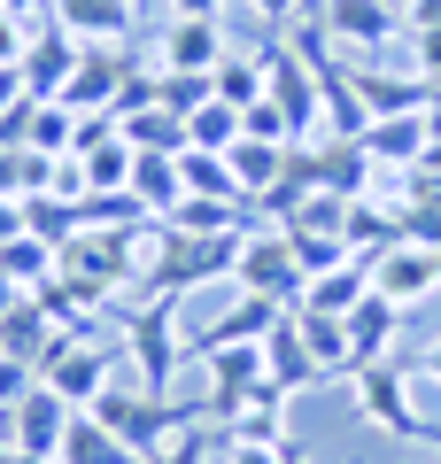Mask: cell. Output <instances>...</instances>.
<instances>
[{
    "label": "cell",
    "mask_w": 441,
    "mask_h": 464,
    "mask_svg": "<svg viewBox=\"0 0 441 464\" xmlns=\"http://www.w3.org/2000/svg\"><path fill=\"white\" fill-rule=\"evenodd\" d=\"M16 232H24V201L0 194V240H16Z\"/></svg>",
    "instance_id": "obj_40"
},
{
    "label": "cell",
    "mask_w": 441,
    "mask_h": 464,
    "mask_svg": "<svg viewBox=\"0 0 441 464\" xmlns=\"http://www.w3.org/2000/svg\"><path fill=\"white\" fill-rule=\"evenodd\" d=\"M124 348L140 356V387L147 395H171V372H179V295H155L147 310H124Z\"/></svg>",
    "instance_id": "obj_3"
},
{
    "label": "cell",
    "mask_w": 441,
    "mask_h": 464,
    "mask_svg": "<svg viewBox=\"0 0 441 464\" xmlns=\"http://www.w3.org/2000/svg\"><path fill=\"white\" fill-rule=\"evenodd\" d=\"M171 16H225V0H171Z\"/></svg>",
    "instance_id": "obj_41"
},
{
    "label": "cell",
    "mask_w": 441,
    "mask_h": 464,
    "mask_svg": "<svg viewBox=\"0 0 441 464\" xmlns=\"http://www.w3.org/2000/svg\"><path fill=\"white\" fill-rule=\"evenodd\" d=\"M32 387H39V372H32V364H16V356H0V418L16 411V402L32 395Z\"/></svg>",
    "instance_id": "obj_36"
},
{
    "label": "cell",
    "mask_w": 441,
    "mask_h": 464,
    "mask_svg": "<svg viewBox=\"0 0 441 464\" xmlns=\"http://www.w3.org/2000/svg\"><path fill=\"white\" fill-rule=\"evenodd\" d=\"M171 232H248V201H210V194H186L179 209L163 217Z\"/></svg>",
    "instance_id": "obj_26"
},
{
    "label": "cell",
    "mask_w": 441,
    "mask_h": 464,
    "mask_svg": "<svg viewBox=\"0 0 441 464\" xmlns=\"http://www.w3.org/2000/svg\"><path fill=\"white\" fill-rule=\"evenodd\" d=\"M54 464H140V457H132V449L116 441L93 411H78V418H70V433H63V457H54Z\"/></svg>",
    "instance_id": "obj_23"
},
{
    "label": "cell",
    "mask_w": 441,
    "mask_h": 464,
    "mask_svg": "<svg viewBox=\"0 0 441 464\" xmlns=\"http://www.w3.org/2000/svg\"><path fill=\"white\" fill-rule=\"evenodd\" d=\"M348 387H357L364 426L395 433V441H441V418H418V402H410V364H395V356H364V364L348 372Z\"/></svg>",
    "instance_id": "obj_1"
},
{
    "label": "cell",
    "mask_w": 441,
    "mask_h": 464,
    "mask_svg": "<svg viewBox=\"0 0 441 464\" xmlns=\"http://www.w3.org/2000/svg\"><path fill=\"white\" fill-rule=\"evenodd\" d=\"M32 109H39L32 93H24L16 109H0V148H24V140H32Z\"/></svg>",
    "instance_id": "obj_37"
},
{
    "label": "cell",
    "mask_w": 441,
    "mask_h": 464,
    "mask_svg": "<svg viewBox=\"0 0 441 464\" xmlns=\"http://www.w3.org/2000/svg\"><path fill=\"white\" fill-rule=\"evenodd\" d=\"M426 132H434V140H441V93H434V101H426Z\"/></svg>",
    "instance_id": "obj_45"
},
{
    "label": "cell",
    "mask_w": 441,
    "mask_h": 464,
    "mask_svg": "<svg viewBox=\"0 0 441 464\" xmlns=\"http://www.w3.org/2000/svg\"><path fill=\"white\" fill-rule=\"evenodd\" d=\"M78 54H85V47L63 32V24L32 32V47H24V63H16L24 93H32V101H63V85H70V70H78Z\"/></svg>",
    "instance_id": "obj_11"
},
{
    "label": "cell",
    "mask_w": 441,
    "mask_h": 464,
    "mask_svg": "<svg viewBox=\"0 0 441 464\" xmlns=\"http://www.w3.org/2000/svg\"><path fill=\"white\" fill-rule=\"evenodd\" d=\"M179 170H186V194L248 201V194H240V179H232V163H225V155H210V148H186V155H179ZM248 209H256V201H248Z\"/></svg>",
    "instance_id": "obj_28"
},
{
    "label": "cell",
    "mask_w": 441,
    "mask_h": 464,
    "mask_svg": "<svg viewBox=\"0 0 441 464\" xmlns=\"http://www.w3.org/2000/svg\"><path fill=\"white\" fill-rule=\"evenodd\" d=\"M403 32V0H326V39L341 47H395Z\"/></svg>",
    "instance_id": "obj_9"
},
{
    "label": "cell",
    "mask_w": 441,
    "mask_h": 464,
    "mask_svg": "<svg viewBox=\"0 0 441 464\" xmlns=\"http://www.w3.org/2000/svg\"><path fill=\"white\" fill-rule=\"evenodd\" d=\"M232 140H240V109H232V101H210V109H194V116H186V148L225 155Z\"/></svg>",
    "instance_id": "obj_31"
},
{
    "label": "cell",
    "mask_w": 441,
    "mask_h": 464,
    "mask_svg": "<svg viewBox=\"0 0 441 464\" xmlns=\"http://www.w3.org/2000/svg\"><path fill=\"white\" fill-rule=\"evenodd\" d=\"M16 464H32V457H16Z\"/></svg>",
    "instance_id": "obj_48"
},
{
    "label": "cell",
    "mask_w": 441,
    "mask_h": 464,
    "mask_svg": "<svg viewBox=\"0 0 441 464\" xmlns=\"http://www.w3.org/2000/svg\"><path fill=\"white\" fill-rule=\"evenodd\" d=\"M16 302H24V286H16V279H8V271H0V317L16 310Z\"/></svg>",
    "instance_id": "obj_43"
},
{
    "label": "cell",
    "mask_w": 441,
    "mask_h": 464,
    "mask_svg": "<svg viewBox=\"0 0 441 464\" xmlns=\"http://www.w3.org/2000/svg\"><path fill=\"white\" fill-rule=\"evenodd\" d=\"M124 78H132V47H85L78 70H70V85H63V109H109L116 116Z\"/></svg>",
    "instance_id": "obj_10"
},
{
    "label": "cell",
    "mask_w": 441,
    "mask_h": 464,
    "mask_svg": "<svg viewBox=\"0 0 441 464\" xmlns=\"http://www.w3.org/2000/svg\"><path fill=\"white\" fill-rule=\"evenodd\" d=\"M364 295H372V264H364V256H348V264L318 271V279L302 286V302H294V310H326V317H348Z\"/></svg>",
    "instance_id": "obj_16"
},
{
    "label": "cell",
    "mask_w": 441,
    "mask_h": 464,
    "mask_svg": "<svg viewBox=\"0 0 441 464\" xmlns=\"http://www.w3.org/2000/svg\"><path fill=\"white\" fill-rule=\"evenodd\" d=\"M279 317H287V302H271V295H240V286H232L225 317H217V325H201L194 341H186V356L201 364V356H217V348H263Z\"/></svg>",
    "instance_id": "obj_7"
},
{
    "label": "cell",
    "mask_w": 441,
    "mask_h": 464,
    "mask_svg": "<svg viewBox=\"0 0 441 464\" xmlns=\"http://www.w3.org/2000/svg\"><path fill=\"white\" fill-rule=\"evenodd\" d=\"M225 464H302L294 441H248V433H225Z\"/></svg>",
    "instance_id": "obj_34"
},
{
    "label": "cell",
    "mask_w": 441,
    "mask_h": 464,
    "mask_svg": "<svg viewBox=\"0 0 441 464\" xmlns=\"http://www.w3.org/2000/svg\"><path fill=\"white\" fill-rule=\"evenodd\" d=\"M16 101H24V78H16L8 63H0V109H16Z\"/></svg>",
    "instance_id": "obj_42"
},
{
    "label": "cell",
    "mask_w": 441,
    "mask_h": 464,
    "mask_svg": "<svg viewBox=\"0 0 441 464\" xmlns=\"http://www.w3.org/2000/svg\"><path fill=\"white\" fill-rule=\"evenodd\" d=\"M210 78H217V101H232V109H256V101H263V54H240V47H232L225 63L210 70Z\"/></svg>",
    "instance_id": "obj_30"
},
{
    "label": "cell",
    "mask_w": 441,
    "mask_h": 464,
    "mask_svg": "<svg viewBox=\"0 0 441 464\" xmlns=\"http://www.w3.org/2000/svg\"><path fill=\"white\" fill-rule=\"evenodd\" d=\"M39 380H47L63 402L93 411V402L116 387V356H109V341H70V333H54V348L39 356Z\"/></svg>",
    "instance_id": "obj_4"
},
{
    "label": "cell",
    "mask_w": 441,
    "mask_h": 464,
    "mask_svg": "<svg viewBox=\"0 0 441 464\" xmlns=\"http://www.w3.org/2000/svg\"><path fill=\"white\" fill-rule=\"evenodd\" d=\"M348 85H357V101L372 116H410V109H426V101H434V85L426 78H395V70H348Z\"/></svg>",
    "instance_id": "obj_17"
},
{
    "label": "cell",
    "mask_w": 441,
    "mask_h": 464,
    "mask_svg": "<svg viewBox=\"0 0 441 464\" xmlns=\"http://www.w3.org/2000/svg\"><path fill=\"white\" fill-rule=\"evenodd\" d=\"M54 24L78 47H124L140 24V0H54Z\"/></svg>",
    "instance_id": "obj_12"
},
{
    "label": "cell",
    "mask_w": 441,
    "mask_h": 464,
    "mask_svg": "<svg viewBox=\"0 0 441 464\" xmlns=\"http://www.w3.org/2000/svg\"><path fill=\"white\" fill-rule=\"evenodd\" d=\"M418 372H426V380H434V387H441V341H434V348H426V364H418Z\"/></svg>",
    "instance_id": "obj_44"
},
{
    "label": "cell",
    "mask_w": 441,
    "mask_h": 464,
    "mask_svg": "<svg viewBox=\"0 0 441 464\" xmlns=\"http://www.w3.org/2000/svg\"><path fill=\"white\" fill-rule=\"evenodd\" d=\"M240 132H248V140H279V148H302V140H294V124H287V109H279L271 93H263L256 109H240Z\"/></svg>",
    "instance_id": "obj_33"
},
{
    "label": "cell",
    "mask_w": 441,
    "mask_h": 464,
    "mask_svg": "<svg viewBox=\"0 0 441 464\" xmlns=\"http://www.w3.org/2000/svg\"><path fill=\"white\" fill-rule=\"evenodd\" d=\"M364 148H372L379 170H410V163H426V148H434V132H426V109H410V116H372Z\"/></svg>",
    "instance_id": "obj_15"
},
{
    "label": "cell",
    "mask_w": 441,
    "mask_h": 464,
    "mask_svg": "<svg viewBox=\"0 0 441 464\" xmlns=\"http://www.w3.org/2000/svg\"><path fill=\"white\" fill-rule=\"evenodd\" d=\"M24 148L70 155V109H63V101H39V109H32V140H24Z\"/></svg>",
    "instance_id": "obj_32"
},
{
    "label": "cell",
    "mask_w": 441,
    "mask_h": 464,
    "mask_svg": "<svg viewBox=\"0 0 441 464\" xmlns=\"http://www.w3.org/2000/svg\"><path fill=\"white\" fill-rule=\"evenodd\" d=\"M70 418H78V402H63L47 380H39L32 395L16 402V411L0 418V433L16 441V457H32V464H54V457H63V433H70Z\"/></svg>",
    "instance_id": "obj_6"
},
{
    "label": "cell",
    "mask_w": 441,
    "mask_h": 464,
    "mask_svg": "<svg viewBox=\"0 0 441 464\" xmlns=\"http://www.w3.org/2000/svg\"><path fill=\"white\" fill-rule=\"evenodd\" d=\"M294 325H302V341H310V356H318V372H326V380H348V372H357V341H348V317L294 310Z\"/></svg>",
    "instance_id": "obj_19"
},
{
    "label": "cell",
    "mask_w": 441,
    "mask_h": 464,
    "mask_svg": "<svg viewBox=\"0 0 441 464\" xmlns=\"http://www.w3.org/2000/svg\"><path fill=\"white\" fill-rule=\"evenodd\" d=\"M248 8H256V24H271V32H287V24L302 16L310 0H248Z\"/></svg>",
    "instance_id": "obj_38"
},
{
    "label": "cell",
    "mask_w": 441,
    "mask_h": 464,
    "mask_svg": "<svg viewBox=\"0 0 441 464\" xmlns=\"http://www.w3.org/2000/svg\"><path fill=\"white\" fill-rule=\"evenodd\" d=\"M232 286L240 295H271V302H302V286H310V271L294 264V240L287 232H248L240 240V264H232Z\"/></svg>",
    "instance_id": "obj_5"
},
{
    "label": "cell",
    "mask_w": 441,
    "mask_h": 464,
    "mask_svg": "<svg viewBox=\"0 0 441 464\" xmlns=\"http://www.w3.org/2000/svg\"><path fill=\"white\" fill-rule=\"evenodd\" d=\"M0 464H16V441H8V433H0Z\"/></svg>",
    "instance_id": "obj_46"
},
{
    "label": "cell",
    "mask_w": 441,
    "mask_h": 464,
    "mask_svg": "<svg viewBox=\"0 0 441 464\" xmlns=\"http://www.w3.org/2000/svg\"><path fill=\"white\" fill-rule=\"evenodd\" d=\"M132 201H140L147 217H171L186 201V170H179V155H140L132 163Z\"/></svg>",
    "instance_id": "obj_20"
},
{
    "label": "cell",
    "mask_w": 441,
    "mask_h": 464,
    "mask_svg": "<svg viewBox=\"0 0 441 464\" xmlns=\"http://www.w3.org/2000/svg\"><path fill=\"white\" fill-rule=\"evenodd\" d=\"M225 54H232V47H225V24H217V16H171L155 70H217Z\"/></svg>",
    "instance_id": "obj_13"
},
{
    "label": "cell",
    "mask_w": 441,
    "mask_h": 464,
    "mask_svg": "<svg viewBox=\"0 0 441 464\" xmlns=\"http://www.w3.org/2000/svg\"><path fill=\"white\" fill-rule=\"evenodd\" d=\"M434 286H441V248H426V240H395L387 256H372V295H387L395 310L426 302Z\"/></svg>",
    "instance_id": "obj_8"
},
{
    "label": "cell",
    "mask_w": 441,
    "mask_h": 464,
    "mask_svg": "<svg viewBox=\"0 0 441 464\" xmlns=\"http://www.w3.org/2000/svg\"><path fill=\"white\" fill-rule=\"evenodd\" d=\"M434 93H441V78H434Z\"/></svg>",
    "instance_id": "obj_47"
},
{
    "label": "cell",
    "mask_w": 441,
    "mask_h": 464,
    "mask_svg": "<svg viewBox=\"0 0 441 464\" xmlns=\"http://www.w3.org/2000/svg\"><path fill=\"white\" fill-rule=\"evenodd\" d=\"M210 101H217V78H210V70H155V109H171L179 124H186L194 109H210Z\"/></svg>",
    "instance_id": "obj_27"
},
{
    "label": "cell",
    "mask_w": 441,
    "mask_h": 464,
    "mask_svg": "<svg viewBox=\"0 0 441 464\" xmlns=\"http://www.w3.org/2000/svg\"><path fill=\"white\" fill-rule=\"evenodd\" d=\"M93 418H101V426H109V433H116L124 449H132V457H147V449H163V441H171L179 426H194V411H179L171 395H147V387H124V380H116L109 395L93 402Z\"/></svg>",
    "instance_id": "obj_2"
},
{
    "label": "cell",
    "mask_w": 441,
    "mask_h": 464,
    "mask_svg": "<svg viewBox=\"0 0 441 464\" xmlns=\"http://www.w3.org/2000/svg\"><path fill=\"white\" fill-rule=\"evenodd\" d=\"M140 464H210V433H201V426H179L163 449H147Z\"/></svg>",
    "instance_id": "obj_35"
},
{
    "label": "cell",
    "mask_w": 441,
    "mask_h": 464,
    "mask_svg": "<svg viewBox=\"0 0 441 464\" xmlns=\"http://www.w3.org/2000/svg\"><path fill=\"white\" fill-rule=\"evenodd\" d=\"M395 325H403V310H395L387 295H364L357 310H348V341H357V364H364V356H387Z\"/></svg>",
    "instance_id": "obj_25"
},
{
    "label": "cell",
    "mask_w": 441,
    "mask_h": 464,
    "mask_svg": "<svg viewBox=\"0 0 441 464\" xmlns=\"http://www.w3.org/2000/svg\"><path fill=\"white\" fill-rule=\"evenodd\" d=\"M24 232H39L47 248H70V240L85 232V217H78L70 194H32V201H24Z\"/></svg>",
    "instance_id": "obj_24"
},
{
    "label": "cell",
    "mask_w": 441,
    "mask_h": 464,
    "mask_svg": "<svg viewBox=\"0 0 441 464\" xmlns=\"http://www.w3.org/2000/svg\"><path fill=\"white\" fill-rule=\"evenodd\" d=\"M263 380H279L287 395H302V387H318L326 372H318V356H310V341H302V325H294V310L271 325V341H263Z\"/></svg>",
    "instance_id": "obj_14"
},
{
    "label": "cell",
    "mask_w": 441,
    "mask_h": 464,
    "mask_svg": "<svg viewBox=\"0 0 441 464\" xmlns=\"http://www.w3.org/2000/svg\"><path fill=\"white\" fill-rule=\"evenodd\" d=\"M124 140L140 155H186V124L171 109H140V116H124Z\"/></svg>",
    "instance_id": "obj_29"
},
{
    "label": "cell",
    "mask_w": 441,
    "mask_h": 464,
    "mask_svg": "<svg viewBox=\"0 0 441 464\" xmlns=\"http://www.w3.org/2000/svg\"><path fill=\"white\" fill-rule=\"evenodd\" d=\"M403 24L410 32H441V0H403Z\"/></svg>",
    "instance_id": "obj_39"
},
{
    "label": "cell",
    "mask_w": 441,
    "mask_h": 464,
    "mask_svg": "<svg viewBox=\"0 0 441 464\" xmlns=\"http://www.w3.org/2000/svg\"><path fill=\"white\" fill-rule=\"evenodd\" d=\"M0 271H8L24 295H39V286L63 271V248H47L39 232H16V240H0Z\"/></svg>",
    "instance_id": "obj_22"
},
{
    "label": "cell",
    "mask_w": 441,
    "mask_h": 464,
    "mask_svg": "<svg viewBox=\"0 0 441 464\" xmlns=\"http://www.w3.org/2000/svg\"><path fill=\"white\" fill-rule=\"evenodd\" d=\"M47 348H54V317L39 310L32 295H24L16 310L0 317V356H16V364H32V372H39V356H47Z\"/></svg>",
    "instance_id": "obj_21"
},
{
    "label": "cell",
    "mask_w": 441,
    "mask_h": 464,
    "mask_svg": "<svg viewBox=\"0 0 441 464\" xmlns=\"http://www.w3.org/2000/svg\"><path fill=\"white\" fill-rule=\"evenodd\" d=\"M287 155H294V148H279V140H248V132H240V140L225 148V163H232V179H240V194L263 201L279 179H287Z\"/></svg>",
    "instance_id": "obj_18"
}]
</instances>
